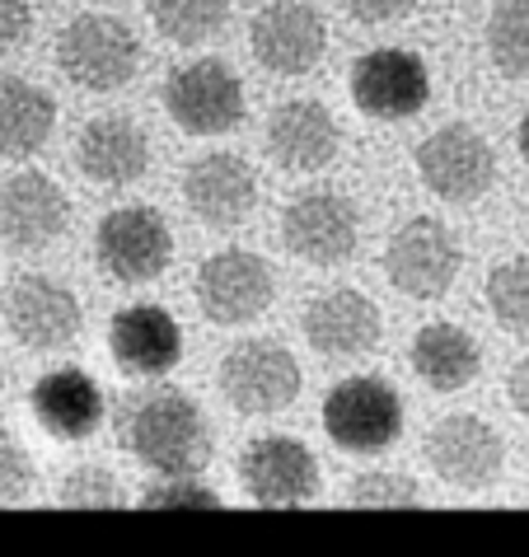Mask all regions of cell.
Wrapping results in <instances>:
<instances>
[{
    "label": "cell",
    "instance_id": "8fae6325",
    "mask_svg": "<svg viewBox=\"0 0 529 557\" xmlns=\"http://www.w3.org/2000/svg\"><path fill=\"white\" fill-rule=\"evenodd\" d=\"M427 463L441 483L459 492H482L506 469V441L488 417L450 412L427 431Z\"/></svg>",
    "mask_w": 529,
    "mask_h": 557
},
{
    "label": "cell",
    "instance_id": "836d02e7",
    "mask_svg": "<svg viewBox=\"0 0 529 557\" xmlns=\"http://www.w3.org/2000/svg\"><path fill=\"white\" fill-rule=\"evenodd\" d=\"M510 408H516L520 417L529 412V370L525 366L510 370Z\"/></svg>",
    "mask_w": 529,
    "mask_h": 557
},
{
    "label": "cell",
    "instance_id": "2e32d148",
    "mask_svg": "<svg viewBox=\"0 0 529 557\" xmlns=\"http://www.w3.org/2000/svg\"><path fill=\"white\" fill-rule=\"evenodd\" d=\"M183 202L207 230H239L258 207V174L235 150L197 154L183 174Z\"/></svg>",
    "mask_w": 529,
    "mask_h": 557
},
{
    "label": "cell",
    "instance_id": "e0dca14e",
    "mask_svg": "<svg viewBox=\"0 0 529 557\" xmlns=\"http://www.w3.org/2000/svg\"><path fill=\"white\" fill-rule=\"evenodd\" d=\"M305 343L329 361H356V356L376 351L384 337L380 305L352 286H333L305 305Z\"/></svg>",
    "mask_w": 529,
    "mask_h": 557
},
{
    "label": "cell",
    "instance_id": "1f68e13d",
    "mask_svg": "<svg viewBox=\"0 0 529 557\" xmlns=\"http://www.w3.org/2000/svg\"><path fill=\"white\" fill-rule=\"evenodd\" d=\"M356 24H398L417 10V0H342Z\"/></svg>",
    "mask_w": 529,
    "mask_h": 557
},
{
    "label": "cell",
    "instance_id": "83f0119b",
    "mask_svg": "<svg viewBox=\"0 0 529 557\" xmlns=\"http://www.w3.org/2000/svg\"><path fill=\"white\" fill-rule=\"evenodd\" d=\"M61 506H81V510H103V506H127V492L118 487V478L103 469V463H81V469L66 473L61 483Z\"/></svg>",
    "mask_w": 529,
    "mask_h": 557
},
{
    "label": "cell",
    "instance_id": "d6986e66",
    "mask_svg": "<svg viewBox=\"0 0 529 557\" xmlns=\"http://www.w3.org/2000/svg\"><path fill=\"white\" fill-rule=\"evenodd\" d=\"M108 356L132 380L169 375L183 361V323L164 305H127L108 323Z\"/></svg>",
    "mask_w": 529,
    "mask_h": 557
},
{
    "label": "cell",
    "instance_id": "4316f807",
    "mask_svg": "<svg viewBox=\"0 0 529 557\" xmlns=\"http://www.w3.org/2000/svg\"><path fill=\"white\" fill-rule=\"evenodd\" d=\"M488 309L510 337L529 333V268L525 258H510L488 276Z\"/></svg>",
    "mask_w": 529,
    "mask_h": 557
},
{
    "label": "cell",
    "instance_id": "9a60e30c",
    "mask_svg": "<svg viewBox=\"0 0 529 557\" xmlns=\"http://www.w3.org/2000/svg\"><path fill=\"white\" fill-rule=\"evenodd\" d=\"M239 483L258 506H300L319 497V459L295 436H258L239 455Z\"/></svg>",
    "mask_w": 529,
    "mask_h": 557
},
{
    "label": "cell",
    "instance_id": "4dcf8cb0",
    "mask_svg": "<svg viewBox=\"0 0 529 557\" xmlns=\"http://www.w3.org/2000/svg\"><path fill=\"white\" fill-rule=\"evenodd\" d=\"M142 506L146 510H160V506H221L211 487H201L197 478H164L160 487H146L142 492Z\"/></svg>",
    "mask_w": 529,
    "mask_h": 557
},
{
    "label": "cell",
    "instance_id": "9c48e42d",
    "mask_svg": "<svg viewBox=\"0 0 529 557\" xmlns=\"http://www.w3.org/2000/svg\"><path fill=\"white\" fill-rule=\"evenodd\" d=\"M282 244L309 268H342L361 244L356 202L337 188H309L282 211Z\"/></svg>",
    "mask_w": 529,
    "mask_h": 557
},
{
    "label": "cell",
    "instance_id": "f546056e",
    "mask_svg": "<svg viewBox=\"0 0 529 557\" xmlns=\"http://www.w3.org/2000/svg\"><path fill=\"white\" fill-rule=\"evenodd\" d=\"M34 492V459L10 431H0V506H14Z\"/></svg>",
    "mask_w": 529,
    "mask_h": 557
},
{
    "label": "cell",
    "instance_id": "7a4b0ae2",
    "mask_svg": "<svg viewBox=\"0 0 529 557\" xmlns=\"http://www.w3.org/2000/svg\"><path fill=\"white\" fill-rule=\"evenodd\" d=\"M57 66L89 95H113L142 71V38L118 14H81L57 34Z\"/></svg>",
    "mask_w": 529,
    "mask_h": 557
},
{
    "label": "cell",
    "instance_id": "cb8c5ba5",
    "mask_svg": "<svg viewBox=\"0 0 529 557\" xmlns=\"http://www.w3.org/2000/svg\"><path fill=\"white\" fill-rule=\"evenodd\" d=\"M57 132V99L24 75H0V160H28Z\"/></svg>",
    "mask_w": 529,
    "mask_h": 557
},
{
    "label": "cell",
    "instance_id": "603a6c76",
    "mask_svg": "<svg viewBox=\"0 0 529 557\" xmlns=\"http://www.w3.org/2000/svg\"><path fill=\"white\" fill-rule=\"evenodd\" d=\"M408 361L417 370V380L435 394H459L482 375V351L473 343V333H464L459 323H427L413 337Z\"/></svg>",
    "mask_w": 529,
    "mask_h": 557
},
{
    "label": "cell",
    "instance_id": "7402d4cb",
    "mask_svg": "<svg viewBox=\"0 0 529 557\" xmlns=\"http://www.w3.org/2000/svg\"><path fill=\"white\" fill-rule=\"evenodd\" d=\"M337 117L319 99H291L268 117V154L291 174H319L337 160Z\"/></svg>",
    "mask_w": 529,
    "mask_h": 557
},
{
    "label": "cell",
    "instance_id": "ffe728a7",
    "mask_svg": "<svg viewBox=\"0 0 529 557\" xmlns=\"http://www.w3.org/2000/svg\"><path fill=\"white\" fill-rule=\"evenodd\" d=\"M28 408H34L38 426L52 441H89L108 417V398L89 370L61 366V370H48L28 389Z\"/></svg>",
    "mask_w": 529,
    "mask_h": 557
},
{
    "label": "cell",
    "instance_id": "44dd1931",
    "mask_svg": "<svg viewBox=\"0 0 529 557\" xmlns=\"http://www.w3.org/2000/svg\"><path fill=\"white\" fill-rule=\"evenodd\" d=\"M75 169L99 188H127L150 169V136L127 113H103L85 122L75 141Z\"/></svg>",
    "mask_w": 529,
    "mask_h": 557
},
{
    "label": "cell",
    "instance_id": "5bb4252c",
    "mask_svg": "<svg viewBox=\"0 0 529 557\" xmlns=\"http://www.w3.org/2000/svg\"><path fill=\"white\" fill-rule=\"evenodd\" d=\"M248 48L272 75H305L329 52V24L309 0H272L248 24Z\"/></svg>",
    "mask_w": 529,
    "mask_h": 557
},
{
    "label": "cell",
    "instance_id": "8992f818",
    "mask_svg": "<svg viewBox=\"0 0 529 557\" xmlns=\"http://www.w3.org/2000/svg\"><path fill=\"white\" fill-rule=\"evenodd\" d=\"M164 113L188 136H225L244 122V81L221 57L183 61L164 81Z\"/></svg>",
    "mask_w": 529,
    "mask_h": 557
},
{
    "label": "cell",
    "instance_id": "4fadbf2b",
    "mask_svg": "<svg viewBox=\"0 0 529 557\" xmlns=\"http://www.w3.org/2000/svg\"><path fill=\"white\" fill-rule=\"evenodd\" d=\"M5 323L28 351H61L85 329V309L71 286L42 272H20L5 290Z\"/></svg>",
    "mask_w": 529,
    "mask_h": 557
},
{
    "label": "cell",
    "instance_id": "e575fe53",
    "mask_svg": "<svg viewBox=\"0 0 529 557\" xmlns=\"http://www.w3.org/2000/svg\"><path fill=\"white\" fill-rule=\"evenodd\" d=\"M0 394H5V366H0Z\"/></svg>",
    "mask_w": 529,
    "mask_h": 557
},
{
    "label": "cell",
    "instance_id": "ba28073f",
    "mask_svg": "<svg viewBox=\"0 0 529 557\" xmlns=\"http://www.w3.org/2000/svg\"><path fill=\"white\" fill-rule=\"evenodd\" d=\"M464 268V249L435 215H413L408 225L394 230L384 249V276L398 296L408 300H441Z\"/></svg>",
    "mask_w": 529,
    "mask_h": 557
},
{
    "label": "cell",
    "instance_id": "6da1fadb",
    "mask_svg": "<svg viewBox=\"0 0 529 557\" xmlns=\"http://www.w3.org/2000/svg\"><path fill=\"white\" fill-rule=\"evenodd\" d=\"M132 455L160 478H197L211 459V426L183 389H150L127 408Z\"/></svg>",
    "mask_w": 529,
    "mask_h": 557
},
{
    "label": "cell",
    "instance_id": "30bf717a",
    "mask_svg": "<svg viewBox=\"0 0 529 557\" xmlns=\"http://www.w3.org/2000/svg\"><path fill=\"white\" fill-rule=\"evenodd\" d=\"M276 300V272L262 253L248 249H221L197 268V305L211 323L239 329L272 309Z\"/></svg>",
    "mask_w": 529,
    "mask_h": 557
},
{
    "label": "cell",
    "instance_id": "d6a6232c",
    "mask_svg": "<svg viewBox=\"0 0 529 557\" xmlns=\"http://www.w3.org/2000/svg\"><path fill=\"white\" fill-rule=\"evenodd\" d=\"M34 28V5L28 0H0V52H14Z\"/></svg>",
    "mask_w": 529,
    "mask_h": 557
},
{
    "label": "cell",
    "instance_id": "3957f363",
    "mask_svg": "<svg viewBox=\"0 0 529 557\" xmlns=\"http://www.w3.org/2000/svg\"><path fill=\"white\" fill-rule=\"evenodd\" d=\"M323 431L347 455H380L403 436V398L384 375H347L323 394Z\"/></svg>",
    "mask_w": 529,
    "mask_h": 557
},
{
    "label": "cell",
    "instance_id": "52a82bcc",
    "mask_svg": "<svg viewBox=\"0 0 529 557\" xmlns=\"http://www.w3.org/2000/svg\"><path fill=\"white\" fill-rule=\"evenodd\" d=\"M417 174H422L431 197H441L450 207H469L492 193L496 150L469 122H445L417 146Z\"/></svg>",
    "mask_w": 529,
    "mask_h": 557
},
{
    "label": "cell",
    "instance_id": "484cf974",
    "mask_svg": "<svg viewBox=\"0 0 529 557\" xmlns=\"http://www.w3.org/2000/svg\"><path fill=\"white\" fill-rule=\"evenodd\" d=\"M488 57L506 81H525L529 71V5L525 0H502L488 20Z\"/></svg>",
    "mask_w": 529,
    "mask_h": 557
},
{
    "label": "cell",
    "instance_id": "7c38bea8",
    "mask_svg": "<svg viewBox=\"0 0 529 557\" xmlns=\"http://www.w3.org/2000/svg\"><path fill=\"white\" fill-rule=\"evenodd\" d=\"M431 99L427 61L408 48H376L361 52L352 66V103L356 113L376 122H408Z\"/></svg>",
    "mask_w": 529,
    "mask_h": 557
},
{
    "label": "cell",
    "instance_id": "277c9868",
    "mask_svg": "<svg viewBox=\"0 0 529 557\" xmlns=\"http://www.w3.org/2000/svg\"><path fill=\"white\" fill-rule=\"evenodd\" d=\"M216 384H221L225 404L239 417H272L300 398L305 375L291 347L272 343V337H244L221 356Z\"/></svg>",
    "mask_w": 529,
    "mask_h": 557
},
{
    "label": "cell",
    "instance_id": "d4e9b609",
    "mask_svg": "<svg viewBox=\"0 0 529 557\" xmlns=\"http://www.w3.org/2000/svg\"><path fill=\"white\" fill-rule=\"evenodd\" d=\"M146 5L160 38L174 48H197V42L216 38L230 14V0H146Z\"/></svg>",
    "mask_w": 529,
    "mask_h": 557
},
{
    "label": "cell",
    "instance_id": "f1b7e54d",
    "mask_svg": "<svg viewBox=\"0 0 529 557\" xmlns=\"http://www.w3.org/2000/svg\"><path fill=\"white\" fill-rule=\"evenodd\" d=\"M352 506H376V510H394V506H417L422 487L408 473H356L347 487Z\"/></svg>",
    "mask_w": 529,
    "mask_h": 557
},
{
    "label": "cell",
    "instance_id": "ac0fdd59",
    "mask_svg": "<svg viewBox=\"0 0 529 557\" xmlns=\"http://www.w3.org/2000/svg\"><path fill=\"white\" fill-rule=\"evenodd\" d=\"M71 225V197L48 174H14L0 183V244L20 253L48 249Z\"/></svg>",
    "mask_w": 529,
    "mask_h": 557
},
{
    "label": "cell",
    "instance_id": "5b68a950",
    "mask_svg": "<svg viewBox=\"0 0 529 557\" xmlns=\"http://www.w3.org/2000/svg\"><path fill=\"white\" fill-rule=\"evenodd\" d=\"M95 258L113 286H150L174 262V230L155 207H118L95 230Z\"/></svg>",
    "mask_w": 529,
    "mask_h": 557
}]
</instances>
